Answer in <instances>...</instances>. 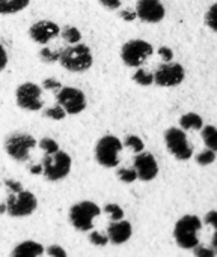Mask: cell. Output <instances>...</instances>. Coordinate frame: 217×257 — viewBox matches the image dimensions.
<instances>
[{
  "instance_id": "obj_40",
  "label": "cell",
  "mask_w": 217,
  "mask_h": 257,
  "mask_svg": "<svg viewBox=\"0 0 217 257\" xmlns=\"http://www.w3.org/2000/svg\"><path fill=\"white\" fill-rule=\"evenodd\" d=\"M29 172H30L32 175H42V164L39 163V164L30 166V167H29Z\"/></svg>"
},
{
  "instance_id": "obj_4",
  "label": "cell",
  "mask_w": 217,
  "mask_h": 257,
  "mask_svg": "<svg viewBox=\"0 0 217 257\" xmlns=\"http://www.w3.org/2000/svg\"><path fill=\"white\" fill-rule=\"evenodd\" d=\"M42 176L50 182H57L65 179L73 167V160L69 154L57 151L54 154H45L42 161Z\"/></svg>"
},
{
  "instance_id": "obj_6",
  "label": "cell",
  "mask_w": 217,
  "mask_h": 257,
  "mask_svg": "<svg viewBox=\"0 0 217 257\" xmlns=\"http://www.w3.org/2000/svg\"><path fill=\"white\" fill-rule=\"evenodd\" d=\"M124 143L112 134L103 136L95 145V160L106 169H115L119 164V154Z\"/></svg>"
},
{
  "instance_id": "obj_10",
  "label": "cell",
  "mask_w": 217,
  "mask_h": 257,
  "mask_svg": "<svg viewBox=\"0 0 217 257\" xmlns=\"http://www.w3.org/2000/svg\"><path fill=\"white\" fill-rule=\"evenodd\" d=\"M165 143L168 151L178 160V161H187L193 155V148L189 143V139L183 128L172 126L165 133Z\"/></svg>"
},
{
  "instance_id": "obj_29",
  "label": "cell",
  "mask_w": 217,
  "mask_h": 257,
  "mask_svg": "<svg viewBox=\"0 0 217 257\" xmlns=\"http://www.w3.org/2000/svg\"><path fill=\"white\" fill-rule=\"evenodd\" d=\"M88 239L92 245H97V247H106L110 242L107 233H101L97 230H91V233L88 235Z\"/></svg>"
},
{
  "instance_id": "obj_34",
  "label": "cell",
  "mask_w": 217,
  "mask_h": 257,
  "mask_svg": "<svg viewBox=\"0 0 217 257\" xmlns=\"http://www.w3.org/2000/svg\"><path fill=\"white\" fill-rule=\"evenodd\" d=\"M193 253H195V256L196 257H214V256H217L216 251L213 250V247H211V248H207V247H202V245H198V247H195V248H193Z\"/></svg>"
},
{
  "instance_id": "obj_36",
  "label": "cell",
  "mask_w": 217,
  "mask_h": 257,
  "mask_svg": "<svg viewBox=\"0 0 217 257\" xmlns=\"http://www.w3.org/2000/svg\"><path fill=\"white\" fill-rule=\"evenodd\" d=\"M204 223L207 226H211L214 230H217V211H210L204 217Z\"/></svg>"
},
{
  "instance_id": "obj_5",
  "label": "cell",
  "mask_w": 217,
  "mask_h": 257,
  "mask_svg": "<svg viewBox=\"0 0 217 257\" xmlns=\"http://www.w3.org/2000/svg\"><path fill=\"white\" fill-rule=\"evenodd\" d=\"M101 208L91 202V200H83L69 208V223L71 226L79 230V232H91L94 229V220L101 215Z\"/></svg>"
},
{
  "instance_id": "obj_21",
  "label": "cell",
  "mask_w": 217,
  "mask_h": 257,
  "mask_svg": "<svg viewBox=\"0 0 217 257\" xmlns=\"http://www.w3.org/2000/svg\"><path fill=\"white\" fill-rule=\"evenodd\" d=\"M60 36L65 42H68L69 45L73 44H79L82 41V32L76 27V26H65L60 30Z\"/></svg>"
},
{
  "instance_id": "obj_26",
  "label": "cell",
  "mask_w": 217,
  "mask_h": 257,
  "mask_svg": "<svg viewBox=\"0 0 217 257\" xmlns=\"http://www.w3.org/2000/svg\"><path fill=\"white\" fill-rule=\"evenodd\" d=\"M38 146H39V149H41L44 154H54V152L60 151L59 143H57L56 140H53L51 137H42V139L38 142Z\"/></svg>"
},
{
  "instance_id": "obj_12",
  "label": "cell",
  "mask_w": 217,
  "mask_h": 257,
  "mask_svg": "<svg viewBox=\"0 0 217 257\" xmlns=\"http://www.w3.org/2000/svg\"><path fill=\"white\" fill-rule=\"evenodd\" d=\"M186 71L180 63L163 62L154 72V83L160 87H175L184 81Z\"/></svg>"
},
{
  "instance_id": "obj_2",
  "label": "cell",
  "mask_w": 217,
  "mask_h": 257,
  "mask_svg": "<svg viewBox=\"0 0 217 257\" xmlns=\"http://www.w3.org/2000/svg\"><path fill=\"white\" fill-rule=\"evenodd\" d=\"M94 63V56L86 44H73L60 50L59 65L69 72H85Z\"/></svg>"
},
{
  "instance_id": "obj_3",
  "label": "cell",
  "mask_w": 217,
  "mask_h": 257,
  "mask_svg": "<svg viewBox=\"0 0 217 257\" xmlns=\"http://www.w3.org/2000/svg\"><path fill=\"white\" fill-rule=\"evenodd\" d=\"M202 227V221L198 215H184L181 217L174 227V238L180 248L193 250L199 245L198 232Z\"/></svg>"
},
{
  "instance_id": "obj_9",
  "label": "cell",
  "mask_w": 217,
  "mask_h": 257,
  "mask_svg": "<svg viewBox=\"0 0 217 257\" xmlns=\"http://www.w3.org/2000/svg\"><path fill=\"white\" fill-rule=\"evenodd\" d=\"M42 86L32 83V81H26L21 83L17 89H15V102L21 110L26 111H39L44 107V101H42Z\"/></svg>"
},
{
  "instance_id": "obj_30",
  "label": "cell",
  "mask_w": 217,
  "mask_h": 257,
  "mask_svg": "<svg viewBox=\"0 0 217 257\" xmlns=\"http://www.w3.org/2000/svg\"><path fill=\"white\" fill-rule=\"evenodd\" d=\"M216 161V151H213V149H205V151H202L198 157H196V163L199 164V166H210V164H213Z\"/></svg>"
},
{
  "instance_id": "obj_18",
  "label": "cell",
  "mask_w": 217,
  "mask_h": 257,
  "mask_svg": "<svg viewBox=\"0 0 217 257\" xmlns=\"http://www.w3.org/2000/svg\"><path fill=\"white\" fill-rule=\"evenodd\" d=\"M30 0H0V15H14L24 11Z\"/></svg>"
},
{
  "instance_id": "obj_7",
  "label": "cell",
  "mask_w": 217,
  "mask_h": 257,
  "mask_svg": "<svg viewBox=\"0 0 217 257\" xmlns=\"http://www.w3.org/2000/svg\"><path fill=\"white\" fill-rule=\"evenodd\" d=\"M36 146H38V140L32 134H26V133L11 134L5 140V151L8 157L18 163L27 161L32 149H35Z\"/></svg>"
},
{
  "instance_id": "obj_37",
  "label": "cell",
  "mask_w": 217,
  "mask_h": 257,
  "mask_svg": "<svg viewBox=\"0 0 217 257\" xmlns=\"http://www.w3.org/2000/svg\"><path fill=\"white\" fill-rule=\"evenodd\" d=\"M119 17H121L124 21H134V20L137 18V12H136V9H134V11L122 9V11L119 12Z\"/></svg>"
},
{
  "instance_id": "obj_16",
  "label": "cell",
  "mask_w": 217,
  "mask_h": 257,
  "mask_svg": "<svg viewBox=\"0 0 217 257\" xmlns=\"http://www.w3.org/2000/svg\"><path fill=\"white\" fill-rule=\"evenodd\" d=\"M133 235V227L130 224V221L118 220V221H112L107 227V236L110 244L113 245H122L125 244Z\"/></svg>"
},
{
  "instance_id": "obj_13",
  "label": "cell",
  "mask_w": 217,
  "mask_h": 257,
  "mask_svg": "<svg viewBox=\"0 0 217 257\" xmlns=\"http://www.w3.org/2000/svg\"><path fill=\"white\" fill-rule=\"evenodd\" d=\"M60 30L62 29L59 27L57 23L50 20H39L29 27V36L33 42L47 45L50 41H53L60 35Z\"/></svg>"
},
{
  "instance_id": "obj_15",
  "label": "cell",
  "mask_w": 217,
  "mask_h": 257,
  "mask_svg": "<svg viewBox=\"0 0 217 257\" xmlns=\"http://www.w3.org/2000/svg\"><path fill=\"white\" fill-rule=\"evenodd\" d=\"M133 167L137 172L139 181H143V182H150V181L156 179L159 175V164H157L154 155L150 152H145V151L136 154Z\"/></svg>"
},
{
  "instance_id": "obj_23",
  "label": "cell",
  "mask_w": 217,
  "mask_h": 257,
  "mask_svg": "<svg viewBox=\"0 0 217 257\" xmlns=\"http://www.w3.org/2000/svg\"><path fill=\"white\" fill-rule=\"evenodd\" d=\"M42 116H44V117H48V119H51V120H63V119L68 116V113L65 111V108H63L60 104L56 102L53 107L45 108L44 113H42Z\"/></svg>"
},
{
  "instance_id": "obj_31",
  "label": "cell",
  "mask_w": 217,
  "mask_h": 257,
  "mask_svg": "<svg viewBox=\"0 0 217 257\" xmlns=\"http://www.w3.org/2000/svg\"><path fill=\"white\" fill-rule=\"evenodd\" d=\"M205 24L213 30V32H217V2L213 3L207 14H205Z\"/></svg>"
},
{
  "instance_id": "obj_24",
  "label": "cell",
  "mask_w": 217,
  "mask_h": 257,
  "mask_svg": "<svg viewBox=\"0 0 217 257\" xmlns=\"http://www.w3.org/2000/svg\"><path fill=\"white\" fill-rule=\"evenodd\" d=\"M39 59L44 63H59L60 59V50H51L48 47H44L39 50Z\"/></svg>"
},
{
  "instance_id": "obj_14",
  "label": "cell",
  "mask_w": 217,
  "mask_h": 257,
  "mask_svg": "<svg viewBox=\"0 0 217 257\" xmlns=\"http://www.w3.org/2000/svg\"><path fill=\"white\" fill-rule=\"evenodd\" d=\"M136 12L139 20L150 24L160 23L166 15L165 5L160 0H137Z\"/></svg>"
},
{
  "instance_id": "obj_39",
  "label": "cell",
  "mask_w": 217,
  "mask_h": 257,
  "mask_svg": "<svg viewBox=\"0 0 217 257\" xmlns=\"http://www.w3.org/2000/svg\"><path fill=\"white\" fill-rule=\"evenodd\" d=\"M8 60H9V57H8V53H6V50H5V47L2 45V42H0V72L6 68V65H8Z\"/></svg>"
},
{
  "instance_id": "obj_1",
  "label": "cell",
  "mask_w": 217,
  "mask_h": 257,
  "mask_svg": "<svg viewBox=\"0 0 217 257\" xmlns=\"http://www.w3.org/2000/svg\"><path fill=\"white\" fill-rule=\"evenodd\" d=\"M5 185L9 190V194L3 203H0V215L8 214L12 218H24L32 215L38 209L36 196L24 190L21 182L15 179H5Z\"/></svg>"
},
{
  "instance_id": "obj_27",
  "label": "cell",
  "mask_w": 217,
  "mask_h": 257,
  "mask_svg": "<svg viewBox=\"0 0 217 257\" xmlns=\"http://www.w3.org/2000/svg\"><path fill=\"white\" fill-rule=\"evenodd\" d=\"M116 176H118V179H119L121 182H124V184H133L134 181L139 179L137 172H136L134 167H133V169H119V170L116 172Z\"/></svg>"
},
{
  "instance_id": "obj_22",
  "label": "cell",
  "mask_w": 217,
  "mask_h": 257,
  "mask_svg": "<svg viewBox=\"0 0 217 257\" xmlns=\"http://www.w3.org/2000/svg\"><path fill=\"white\" fill-rule=\"evenodd\" d=\"M133 81L136 84L142 86V87H148V86L154 84V74H151V72H148V71H145L143 68L139 66L137 71L133 74Z\"/></svg>"
},
{
  "instance_id": "obj_35",
  "label": "cell",
  "mask_w": 217,
  "mask_h": 257,
  "mask_svg": "<svg viewBox=\"0 0 217 257\" xmlns=\"http://www.w3.org/2000/svg\"><path fill=\"white\" fill-rule=\"evenodd\" d=\"M159 56L162 57V60L163 62H172V59H174V51H172V48H169V47H160L159 48Z\"/></svg>"
},
{
  "instance_id": "obj_28",
  "label": "cell",
  "mask_w": 217,
  "mask_h": 257,
  "mask_svg": "<svg viewBox=\"0 0 217 257\" xmlns=\"http://www.w3.org/2000/svg\"><path fill=\"white\" fill-rule=\"evenodd\" d=\"M103 211L110 217L112 221H118V220H122V218H124V211H122V208H121L119 205H116V203H107V205L103 208Z\"/></svg>"
},
{
  "instance_id": "obj_33",
  "label": "cell",
  "mask_w": 217,
  "mask_h": 257,
  "mask_svg": "<svg viewBox=\"0 0 217 257\" xmlns=\"http://www.w3.org/2000/svg\"><path fill=\"white\" fill-rule=\"evenodd\" d=\"M45 254H48V256L51 257H66V251L60 245L53 244V245H50V247L45 248Z\"/></svg>"
},
{
  "instance_id": "obj_8",
  "label": "cell",
  "mask_w": 217,
  "mask_h": 257,
  "mask_svg": "<svg viewBox=\"0 0 217 257\" xmlns=\"http://www.w3.org/2000/svg\"><path fill=\"white\" fill-rule=\"evenodd\" d=\"M154 53V48L150 42L143 39H131L125 42L121 48V59L130 68L142 66Z\"/></svg>"
},
{
  "instance_id": "obj_11",
  "label": "cell",
  "mask_w": 217,
  "mask_h": 257,
  "mask_svg": "<svg viewBox=\"0 0 217 257\" xmlns=\"http://www.w3.org/2000/svg\"><path fill=\"white\" fill-rule=\"evenodd\" d=\"M56 102L60 104L71 116L80 114L88 105L86 95L80 89L73 86H62V89L56 92Z\"/></svg>"
},
{
  "instance_id": "obj_41",
  "label": "cell",
  "mask_w": 217,
  "mask_h": 257,
  "mask_svg": "<svg viewBox=\"0 0 217 257\" xmlns=\"http://www.w3.org/2000/svg\"><path fill=\"white\" fill-rule=\"evenodd\" d=\"M211 247H213V250L216 251L217 254V230L216 233H214V236H213V239H211Z\"/></svg>"
},
{
  "instance_id": "obj_17",
  "label": "cell",
  "mask_w": 217,
  "mask_h": 257,
  "mask_svg": "<svg viewBox=\"0 0 217 257\" xmlns=\"http://www.w3.org/2000/svg\"><path fill=\"white\" fill-rule=\"evenodd\" d=\"M44 253H45V247L41 242L27 239V241L17 244L11 254L15 257H39Z\"/></svg>"
},
{
  "instance_id": "obj_20",
  "label": "cell",
  "mask_w": 217,
  "mask_h": 257,
  "mask_svg": "<svg viewBox=\"0 0 217 257\" xmlns=\"http://www.w3.org/2000/svg\"><path fill=\"white\" fill-rule=\"evenodd\" d=\"M201 137L208 149H213L217 152V128L213 125H204L201 130Z\"/></svg>"
},
{
  "instance_id": "obj_32",
  "label": "cell",
  "mask_w": 217,
  "mask_h": 257,
  "mask_svg": "<svg viewBox=\"0 0 217 257\" xmlns=\"http://www.w3.org/2000/svg\"><path fill=\"white\" fill-rule=\"evenodd\" d=\"M41 86H42V89H45V90H53V92H59V90L62 89V83H60L59 80L53 78V77L45 78V80L42 81Z\"/></svg>"
},
{
  "instance_id": "obj_19",
  "label": "cell",
  "mask_w": 217,
  "mask_h": 257,
  "mask_svg": "<svg viewBox=\"0 0 217 257\" xmlns=\"http://www.w3.org/2000/svg\"><path fill=\"white\" fill-rule=\"evenodd\" d=\"M180 126L184 131H198L204 128V119L198 114V113H186L184 116H181L180 119Z\"/></svg>"
},
{
  "instance_id": "obj_25",
  "label": "cell",
  "mask_w": 217,
  "mask_h": 257,
  "mask_svg": "<svg viewBox=\"0 0 217 257\" xmlns=\"http://www.w3.org/2000/svg\"><path fill=\"white\" fill-rule=\"evenodd\" d=\"M124 146L128 148V149H131L134 154H139V152H143V151H145V143H143V140H142L139 136H134V134L125 137Z\"/></svg>"
},
{
  "instance_id": "obj_38",
  "label": "cell",
  "mask_w": 217,
  "mask_h": 257,
  "mask_svg": "<svg viewBox=\"0 0 217 257\" xmlns=\"http://www.w3.org/2000/svg\"><path fill=\"white\" fill-rule=\"evenodd\" d=\"M100 3H101L106 9H110V11L119 9V6H121V0H100Z\"/></svg>"
}]
</instances>
